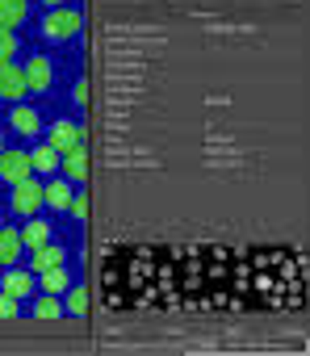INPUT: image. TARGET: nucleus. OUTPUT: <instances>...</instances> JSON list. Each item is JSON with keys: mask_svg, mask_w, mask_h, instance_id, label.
Masks as SVG:
<instances>
[{"mask_svg": "<svg viewBox=\"0 0 310 356\" xmlns=\"http://www.w3.org/2000/svg\"><path fill=\"white\" fill-rule=\"evenodd\" d=\"M38 5H47V9H59V5H72V0H38Z\"/></svg>", "mask_w": 310, "mask_h": 356, "instance_id": "23", "label": "nucleus"}, {"mask_svg": "<svg viewBox=\"0 0 310 356\" xmlns=\"http://www.w3.org/2000/svg\"><path fill=\"white\" fill-rule=\"evenodd\" d=\"M76 105H88V80L76 84Z\"/></svg>", "mask_w": 310, "mask_h": 356, "instance_id": "22", "label": "nucleus"}, {"mask_svg": "<svg viewBox=\"0 0 310 356\" xmlns=\"http://www.w3.org/2000/svg\"><path fill=\"white\" fill-rule=\"evenodd\" d=\"M63 310H72V314H88V289L76 285V289L67 293V306H63Z\"/></svg>", "mask_w": 310, "mask_h": 356, "instance_id": "20", "label": "nucleus"}, {"mask_svg": "<svg viewBox=\"0 0 310 356\" xmlns=\"http://www.w3.org/2000/svg\"><path fill=\"white\" fill-rule=\"evenodd\" d=\"M42 243H51V222L47 218H26V227H22V248H42Z\"/></svg>", "mask_w": 310, "mask_h": 356, "instance_id": "15", "label": "nucleus"}, {"mask_svg": "<svg viewBox=\"0 0 310 356\" xmlns=\"http://www.w3.org/2000/svg\"><path fill=\"white\" fill-rule=\"evenodd\" d=\"M22 72H26V92H51L55 88V63L47 55H30Z\"/></svg>", "mask_w": 310, "mask_h": 356, "instance_id": "5", "label": "nucleus"}, {"mask_svg": "<svg viewBox=\"0 0 310 356\" xmlns=\"http://www.w3.org/2000/svg\"><path fill=\"white\" fill-rule=\"evenodd\" d=\"M59 172L67 176L72 185H84V181H88V147L80 143V147L63 151V155H59Z\"/></svg>", "mask_w": 310, "mask_h": 356, "instance_id": "8", "label": "nucleus"}, {"mask_svg": "<svg viewBox=\"0 0 310 356\" xmlns=\"http://www.w3.org/2000/svg\"><path fill=\"white\" fill-rule=\"evenodd\" d=\"M22 264V227H0V268Z\"/></svg>", "mask_w": 310, "mask_h": 356, "instance_id": "11", "label": "nucleus"}, {"mask_svg": "<svg viewBox=\"0 0 310 356\" xmlns=\"http://www.w3.org/2000/svg\"><path fill=\"white\" fill-rule=\"evenodd\" d=\"M0 227H5V214H0Z\"/></svg>", "mask_w": 310, "mask_h": 356, "instance_id": "25", "label": "nucleus"}, {"mask_svg": "<svg viewBox=\"0 0 310 356\" xmlns=\"http://www.w3.org/2000/svg\"><path fill=\"white\" fill-rule=\"evenodd\" d=\"M26 176H34L30 151H22V147H5V151H0V181L17 185V181H26Z\"/></svg>", "mask_w": 310, "mask_h": 356, "instance_id": "4", "label": "nucleus"}, {"mask_svg": "<svg viewBox=\"0 0 310 356\" xmlns=\"http://www.w3.org/2000/svg\"><path fill=\"white\" fill-rule=\"evenodd\" d=\"M17 51H22V42L13 38V30H0V63H5V59H17Z\"/></svg>", "mask_w": 310, "mask_h": 356, "instance_id": "19", "label": "nucleus"}, {"mask_svg": "<svg viewBox=\"0 0 310 356\" xmlns=\"http://www.w3.org/2000/svg\"><path fill=\"white\" fill-rule=\"evenodd\" d=\"M80 26H84L80 9L59 5V9H47V17H42V38H47V42H72V38L80 34Z\"/></svg>", "mask_w": 310, "mask_h": 356, "instance_id": "2", "label": "nucleus"}, {"mask_svg": "<svg viewBox=\"0 0 310 356\" xmlns=\"http://www.w3.org/2000/svg\"><path fill=\"white\" fill-rule=\"evenodd\" d=\"M30 168H34V176L42 172V176H55L59 172V151L51 147V143H38L34 151H30Z\"/></svg>", "mask_w": 310, "mask_h": 356, "instance_id": "14", "label": "nucleus"}, {"mask_svg": "<svg viewBox=\"0 0 310 356\" xmlns=\"http://www.w3.org/2000/svg\"><path fill=\"white\" fill-rule=\"evenodd\" d=\"M9 126L22 134V138H38L42 134V113L34 105H13L9 109Z\"/></svg>", "mask_w": 310, "mask_h": 356, "instance_id": "9", "label": "nucleus"}, {"mask_svg": "<svg viewBox=\"0 0 310 356\" xmlns=\"http://www.w3.org/2000/svg\"><path fill=\"white\" fill-rule=\"evenodd\" d=\"M22 314V302L17 298H9L5 289H0V318H17Z\"/></svg>", "mask_w": 310, "mask_h": 356, "instance_id": "21", "label": "nucleus"}, {"mask_svg": "<svg viewBox=\"0 0 310 356\" xmlns=\"http://www.w3.org/2000/svg\"><path fill=\"white\" fill-rule=\"evenodd\" d=\"M0 289H5L9 298H17V302H26V298L34 293V277H30L26 268H17V264H13V273L0 277Z\"/></svg>", "mask_w": 310, "mask_h": 356, "instance_id": "12", "label": "nucleus"}, {"mask_svg": "<svg viewBox=\"0 0 310 356\" xmlns=\"http://www.w3.org/2000/svg\"><path fill=\"white\" fill-rule=\"evenodd\" d=\"M0 151H5V130H0Z\"/></svg>", "mask_w": 310, "mask_h": 356, "instance_id": "24", "label": "nucleus"}, {"mask_svg": "<svg viewBox=\"0 0 310 356\" xmlns=\"http://www.w3.org/2000/svg\"><path fill=\"white\" fill-rule=\"evenodd\" d=\"M30 310H34V318H59V314H63V302H59L55 293H42Z\"/></svg>", "mask_w": 310, "mask_h": 356, "instance_id": "18", "label": "nucleus"}, {"mask_svg": "<svg viewBox=\"0 0 310 356\" xmlns=\"http://www.w3.org/2000/svg\"><path fill=\"white\" fill-rule=\"evenodd\" d=\"M38 285H42V293H63V289H72V273L63 268V264H55V268H42L38 273Z\"/></svg>", "mask_w": 310, "mask_h": 356, "instance_id": "16", "label": "nucleus"}, {"mask_svg": "<svg viewBox=\"0 0 310 356\" xmlns=\"http://www.w3.org/2000/svg\"><path fill=\"white\" fill-rule=\"evenodd\" d=\"M9 189H13V197H9L13 214L34 218V214L42 210V181H38V176H26V181H17V185H9Z\"/></svg>", "mask_w": 310, "mask_h": 356, "instance_id": "3", "label": "nucleus"}, {"mask_svg": "<svg viewBox=\"0 0 310 356\" xmlns=\"http://www.w3.org/2000/svg\"><path fill=\"white\" fill-rule=\"evenodd\" d=\"M26 97V72H22V63H13V59H5L0 63V101H22Z\"/></svg>", "mask_w": 310, "mask_h": 356, "instance_id": "6", "label": "nucleus"}, {"mask_svg": "<svg viewBox=\"0 0 310 356\" xmlns=\"http://www.w3.org/2000/svg\"><path fill=\"white\" fill-rule=\"evenodd\" d=\"M67 256H63V248L59 243H42V248H34V260H30V268L34 273H42V268H55V264H63Z\"/></svg>", "mask_w": 310, "mask_h": 356, "instance_id": "17", "label": "nucleus"}, {"mask_svg": "<svg viewBox=\"0 0 310 356\" xmlns=\"http://www.w3.org/2000/svg\"><path fill=\"white\" fill-rule=\"evenodd\" d=\"M72 193H76V189H72V181H67V176H51V181L42 185V206H51V210L59 214V210H67Z\"/></svg>", "mask_w": 310, "mask_h": 356, "instance_id": "10", "label": "nucleus"}, {"mask_svg": "<svg viewBox=\"0 0 310 356\" xmlns=\"http://www.w3.org/2000/svg\"><path fill=\"white\" fill-rule=\"evenodd\" d=\"M113 314H281L306 306V252L285 243H113L101 256Z\"/></svg>", "mask_w": 310, "mask_h": 356, "instance_id": "1", "label": "nucleus"}, {"mask_svg": "<svg viewBox=\"0 0 310 356\" xmlns=\"http://www.w3.org/2000/svg\"><path fill=\"white\" fill-rule=\"evenodd\" d=\"M88 134L76 126V122H67V118H59V122H51V130H47V143L63 155V151H72V147H80Z\"/></svg>", "mask_w": 310, "mask_h": 356, "instance_id": "7", "label": "nucleus"}, {"mask_svg": "<svg viewBox=\"0 0 310 356\" xmlns=\"http://www.w3.org/2000/svg\"><path fill=\"white\" fill-rule=\"evenodd\" d=\"M30 17V0H0V30H17Z\"/></svg>", "mask_w": 310, "mask_h": 356, "instance_id": "13", "label": "nucleus"}]
</instances>
